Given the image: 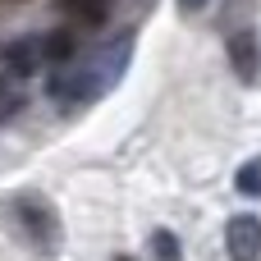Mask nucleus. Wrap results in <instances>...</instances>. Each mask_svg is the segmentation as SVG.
<instances>
[{
    "mask_svg": "<svg viewBox=\"0 0 261 261\" xmlns=\"http://www.w3.org/2000/svg\"><path fill=\"white\" fill-rule=\"evenodd\" d=\"M0 60H5V73H9V78H32V73L46 64L41 37H14V41L0 50Z\"/></svg>",
    "mask_w": 261,
    "mask_h": 261,
    "instance_id": "nucleus-5",
    "label": "nucleus"
},
{
    "mask_svg": "<svg viewBox=\"0 0 261 261\" xmlns=\"http://www.w3.org/2000/svg\"><path fill=\"white\" fill-rule=\"evenodd\" d=\"M234 188H239L243 197H261V156H252L248 165H239V174H234Z\"/></svg>",
    "mask_w": 261,
    "mask_h": 261,
    "instance_id": "nucleus-10",
    "label": "nucleus"
},
{
    "mask_svg": "<svg viewBox=\"0 0 261 261\" xmlns=\"http://www.w3.org/2000/svg\"><path fill=\"white\" fill-rule=\"evenodd\" d=\"M23 106H28V96H23V92H18V83L5 73V78H0V124H5V119H14Z\"/></svg>",
    "mask_w": 261,
    "mask_h": 261,
    "instance_id": "nucleus-8",
    "label": "nucleus"
},
{
    "mask_svg": "<svg viewBox=\"0 0 261 261\" xmlns=\"http://www.w3.org/2000/svg\"><path fill=\"white\" fill-rule=\"evenodd\" d=\"M225 252H229V261H257L261 257V220L252 211L229 216V225H225Z\"/></svg>",
    "mask_w": 261,
    "mask_h": 261,
    "instance_id": "nucleus-3",
    "label": "nucleus"
},
{
    "mask_svg": "<svg viewBox=\"0 0 261 261\" xmlns=\"http://www.w3.org/2000/svg\"><path fill=\"white\" fill-rule=\"evenodd\" d=\"M115 261H133V257H115Z\"/></svg>",
    "mask_w": 261,
    "mask_h": 261,
    "instance_id": "nucleus-12",
    "label": "nucleus"
},
{
    "mask_svg": "<svg viewBox=\"0 0 261 261\" xmlns=\"http://www.w3.org/2000/svg\"><path fill=\"white\" fill-rule=\"evenodd\" d=\"M151 257L156 261H184L179 234H174V229H156V234H151Z\"/></svg>",
    "mask_w": 261,
    "mask_h": 261,
    "instance_id": "nucleus-9",
    "label": "nucleus"
},
{
    "mask_svg": "<svg viewBox=\"0 0 261 261\" xmlns=\"http://www.w3.org/2000/svg\"><path fill=\"white\" fill-rule=\"evenodd\" d=\"M41 50H46V64H50V69H64V64H73L78 41H73V32H69V28H55V32H46V37H41Z\"/></svg>",
    "mask_w": 261,
    "mask_h": 261,
    "instance_id": "nucleus-6",
    "label": "nucleus"
},
{
    "mask_svg": "<svg viewBox=\"0 0 261 261\" xmlns=\"http://www.w3.org/2000/svg\"><path fill=\"white\" fill-rule=\"evenodd\" d=\"M174 5H179V14H202L211 0H174Z\"/></svg>",
    "mask_w": 261,
    "mask_h": 261,
    "instance_id": "nucleus-11",
    "label": "nucleus"
},
{
    "mask_svg": "<svg viewBox=\"0 0 261 261\" xmlns=\"http://www.w3.org/2000/svg\"><path fill=\"white\" fill-rule=\"evenodd\" d=\"M78 23H87V28H96V23H106V14H110V0H60Z\"/></svg>",
    "mask_w": 261,
    "mask_h": 261,
    "instance_id": "nucleus-7",
    "label": "nucleus"
},
{
    "mask_svg": "<svg viewBox=\"0 0 261 261\" xmlns=\"http://www.w3.org/2000/svg\"><path fill=\"white\" fill-rule=\"evenodd\" d=\"M229 69H234V78L248 83V87L261 78V37L252 28H239V32L229 37Z\"/></svg>",
    "mask_w": 261,
    "mask_h": 261,
    "instance_id": "nucleus-4",
    "label": "nucleus"
},
{
    "mask_svg": "<svg viewBox=\"0 0 261 261\" xmlns=\"http://www.w3.org/2000/svg\"><path fill=\"white\" fill-rule=\"evenodd\" d=\"M5 216L14 220L18 239H23L32 252H55L60 239H64L60 211H55L46 197H37V193H14V197H5Z\"/></svg>",
    "mask_w": 261,
    "mask_h": 261,
    "instance_id": "nucleus-2",
    "label": "nucleus"
},
{
    "mask_svg": "<svg viewBox=\"0 0 261 261\" xmlns=\"http://www.w3.org/2000/svg\"><path fill=\"white\" fill-rule=\"evenodd\" d=\"M133 41L138 32H124V37H110L106 46H96L92 55L64 64V69H50V83L46 92L64 106H92L101 96L115 92V83L128 73V60H133Z\"/></svg>",
    "mask_w": 261,
    "mask_h": 261,
    "instance_id": "nucleus-1",
    "label": "nucleus"
}]
</instances>
